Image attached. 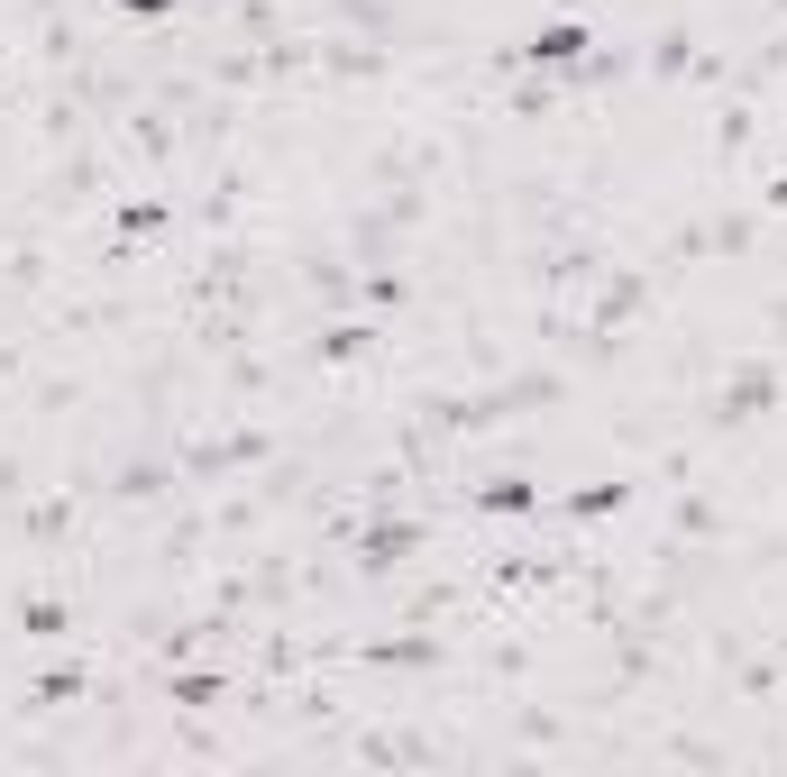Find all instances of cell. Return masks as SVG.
Masks as SVG:
<instances>
[{
  "label": "cell",
  "mask_w": 787,
  "mask_h": 777,
  "mask_svg": "<svg viewBox=\"0 0 787 777\" xmlns=\"http://www.w3.org/2000/svg\"><path fill=\"white\" fill-rule=\"evenodd\" d=\"M577 46H587V37H577V28H549V37H531V56H541V65H568Z\"/></svg>",
  "instance_id": "cell-1"
}]
</instances>
